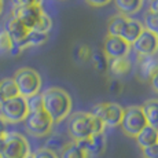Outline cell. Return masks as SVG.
Segmentation results:
<instances>
[{"label": "cell", "instance_id": "cell-1", "mask_svg": "<svg viewBox=\"0 0 158 158\" xmlns=\"http://www.w3.org/2000/svg\"><path fill=\"white\" fill-rule=\"evenodd\" d=\"M105 124L98 117L84 111L73 113L68 123V132L73 142L87 140L94 135L105 133Z\"/></svg>", "mask_w": 158, "mask_h": 158}, {"label": "cell", "instance_id": "cell-2", "mask_svg": "<svg viewBox=\"0 0 158 158\" xmlns=\"http://www.w3.org/2000/svg\"><path fill=\"white\" fill-rule=\"evenodd\" d=\"M43 110L55 123H60L72 111V98L65 89L59 87H50L41 94Z\"/></svg>", "mask_w": 158, "mask_h": 158}, {"label": "cell", "instance_id": "cell-3", "mask_svg": "<svg viewBox=\"0 0 158 158\" xmlns=\"http://www.w3.org/2000/svg\"><path fill=\"white\" fill-rule=\"evenodd\" d=\"M14 81L18 88V92L23 98H29L36 94H40L41 89V77L37 70L32 68H21L14 73Z\"/></svg>", "mask_w": 158, "mask_h": 158}, {"label": "cell", "instance_id": "cell-4", "mask_svg": "<svg viewBox=\"0 0 158 158\" xmlns=\"http://www.w3.org/2000/svg\"><path fill=\"white\" fill-rule=\"evenodd\" d=\"M29 110L26 105V98L18 95L15 98L6 99L0 102V117L10 124H18L25 121Z\"/></svg>", "mask_w": 158, "mask_h": 158}, {"label": "cell", "instance_id": "cell-5", "mask_svg": "<svg viewBox=\"0 0 158 158\" xmlns=\"http://www.w3.org/2000/svg\"><path fill=\"white\" fill-rule=\"evenodd\" d=\"M120 127L127 136L136 138L140 131L147 127V121L140 106H129L124 109V115Z\"/></svg>", "mask_w": 158, "mask_h": 158}, {"label": "cell", "instance_id": "cell-6", "mask_svg": "<svg viewBox=\"0 0 158 158\" xmlns=\"http://www.w3.org/2000/svg\"><path fill=\"white\" fill-rule=\"evenodd\" d=\"M89 113L98 117L105 124V127L114 128L121 124L124 115V107L114 102H102L92 106Z\"/></svg>", "mask_w": 158, "mask_h": 158}, {"label": "cell", "instance_id": "cell-7", "mask_svg": "<svg viewBox=\"0 0 158 158\" xmlns=\"http://www.w3.org/2000/svg\"><path fill=\"white\" fill-rule=\"evenodd\" d=\"M29 154L32 153L28 139L18 132H7L0 158H26Z\"/></svg>", "mask_w": 158, "mask_h": 158}, {"label": "cell", "instance_id": "cell-8", "mask_svg": "<svg viewBox=\"0 0 158 158\" xmlns=\"http://www.w3.org/2000/svg\"><path fill=\"white\" fill-rule=\"evenodd\" d=\"M23 123H25V129L36 138H43V136L50 135L54 127V121L44 110L29 113Z\"/></svg>", "mask_w": 158, "mask_h": 158}, {"label": "cell", "instance_id": "cell-9", "mask_svg": "<svg viewBox=\"0 0 158 158\" xmlns=\"http://www.w3.org/2000/svg\"><path fill=\"white\" fill-rule=\"evenodd\" d=\"M131 48L136 51L138 56H150L158 52V36L154 33L148 32V30H143L135 43L131 45Z\"/></svg>", "mask_w": 158, "mask_h": 158}, {"label": "cell", "instance_id": "cell-10", "mask_svg": "<svg viewBox=\"0 0 158 158\" xmlns=\"http://www.w3.org/2000/svg\"><path fill=\"white\" fill-rule=\"evenodd\" d=\"M103 52L107 59H118V58H127L131 52V44L125 40L115 36H107L103 44Z\"/></svg>", "mask_w": 158, "mask_h": 158}, {"label": "cell", "instance_id": "cell-11", "mask_svg": "<svg viewBox=\"0 0 158 158\" xmlns=\"http://www.w3.org/2000/svg\"><path fill=\"white\" fill-rule=\"evenodd\" d=\"M89 157H99L105 153L106 147H107V138L105 133H99V135L91 136L87 140L76 142Z\"/></svg>", "mask_w": 158, "mask_h": 158}, {"label": "cell", "instance_id": "cell-12", "mask_svg": "<svg viewBox=\"0 0 158 158\" xmlns=\"http://www.w3.org/2000/svg\"><path fill=\"white\" fill-rule=\"evenodd\" d=\"M41 6H32V7H23V8H14L13 15L17 19H19L29 30H32L39 22L41 14H43Z\"/></svg>", "mask_w": 158, "mask_h": 158}, {"label": "cell", "instance_id": "cell-13", "mask_svg": "<svg viewBox=\"0 0 158 158\" xmlns=\"http://www.w3.org/2000/svg\"><path fill=\"white\" fill-rule=\"evenodd\" d=\"M4 30L7 32V35L10 36L13 44H18V43H21V41H23L29 33V29L26 28L19 19H17L14 15L6 22Z\"/></svg>", "mask_w": 158, "mask_h": 158}, {"label": "cell", "instance_id": "cell-14", "mask_svg": "<svg viewBox=\"0 0 158 158\" xmlns=\"http://www.w3.org/2000/svg\"><path fill=\"white\" fill-rule=\"evenodd\" d=\"M139 62V76L143 80H150L151 76L158 72V54L150 56H138Z\"/></svg>", "mask_w": 158, "mask_h": 158}, {"label": "cell", "instance_id": "cell-15", "mask_svg": "<svg viewBox=\"0 0 158 158\" xmlns=\"http://www.w3.org/2000/svg\"><path fill=\"white\" fill-rule=\"evenodd\" d=\"M143 30H144V28H143L140 21L128 17V21H127V23H125V26H124L123 32H121L120 37L123 39V40H125L128 44L132 45L135 43L136 39L140 36V33L143 32Z\"/></svg>", "mask_w": 158, "mask_h": 158}, {"label": "cell", "instance_id": "cell-16", "mask_svg": "<svg viewBox=\"0 0 158 158\" xmlns=\"http://www.w3.org/2000/svg\"><path fill=\"white\" fill-rule=\"evenodd\" d=\"M109 72L113 74L114 78H121L129 74L132 70V62L127 58H118V59H110L109 60Z\"/></svg>", "mask_w": 158, "mask_h": 158}, {"label": "cell", "instance_id": "cell-17", "mask_svg": "<svg viewBox=\"0 0 158 158\" xmlns=\"http://www.w3.org/2000/svg\"><path fill=\"white\" fill-rule=\"evenodd\" d=\"M147 125L158 129V99H148L140 106Z\"/></svg>", "mask_w": 158, "mask_h": 158}, {"label": "cell", "instance_id": "cell-18", "mask_svg": "<svg viewBox=\"0 0 158 158\" xmlns=\"http://www.w3.org/2000/svg\"><path fill=\"white\" fill-rule=\"evenodd\" d=\"M135 139H136V143H138V146L140 148H146V147H148V146H153L157 143L158 129L147 125L144 129L140 131V133H139Z\"/></svg>", "mask_w": 158, "mask_h": 158}, {"label": "cell", "instance_id": "cell-19", "mask_svg": "<svg viewBox=\"0 0 158 158\" xmlns=\"http://www.w3.org/2000/svg\"><path fill=\"white\" fill-rule=\"evenodd\" d=\"M114 3L120 14L125 15V17L139 13L143 6V0H114Z\"/></svg>", "mask_w": 158, "mask_h": 158}, {"label": "cell", "instance_id": "cell-20", "mask_svg": "<svg viewBox=\"0 0 158 158\" xmlns=\"http://www.w3.org/2000/svg\"><path fill=\"white\" fill-rule=\"evenodd\" d=\"M127 21H128V17H125V15H123V14H117V15H114V17H111L107 23V36L120 37Z\"/></svg>", "mask_w": 158, "mask_h": 158}, {"label": "cell", "instance_id": "cell-21", "mask_svg": "<svg viewBox=\"0 0 158 158\" xmlns=\"http://www.w3.org/2000/svg\"><path fill=\"white\" fill-rule=\"evenodd\" d=\"M18 95H19V92H18V88L15 85L14 78L7 77L0 80V98H2V101L15 98Z\"/></svg>", "mask_w": 158, "mask_h": 158}, {"label": "cell", "instance_id": "cell-22", "mask_svg": "<svg viewBox=\"0 0 158 158\" xmlns=\"http://www.w3.org/2000/svg\"><path fill=\"white\" fill-rule=\"evenodd\" d=\"M59 158H91L76 142H69L60 151Z\"/></svg>", "mask_w": 158, "mask_h": 158}, {"label": "cell", "instance_id": "cell-23", "mask_svg": "<svg viewBox=\"0 0 158 158\" xmlns=\"http://www.w3.org/2000/svg\"><path fill=\"white\" fill-rule=\"evenodd\" d=\"M91 62H92L95 70L99 73H105L109 69V59L103 51H99V50L94 51L91 54Z\"/></svg>", "mask_w": 158, "mask_h": 158}, {"label": "cell", "instance_id": "cell-24", "mask_svg": "<svg viewBox=\"0 0 158 158\" xmlns=\"http://www.w3.org/2000/svg\"><path fill=\"white\" fill-rule=\"evenodd\" d=\"M142 25H143V28L146 30H148V32L158 36V14L147 11V13L144 14L143 23H142Z\"/></svg>", "mask_w": 158, "mask_h": 158}, {"label": "cell", "instance_id": "cell-25", "mask_svg": "<svg viewBox=\"0 0 158 158\" xmlns=\"http://www.w3.org/2000/svg\"><path fill=\"white\" fill-rule=\"evenodd\" d=\"M65 144H66V142L63 140L62 136L54 135V136H51V138L47 140V143H45V148H47V150L54 151V153L56 154V153H60V151L63 150Z\"/></svg>", "mask_w": 158, "mask_h": 158}, {"label": "cell", "instance_id": "cell-26", "mask_svg": "<svg viewBox=\"0 0 158 158\" xmlns=\"http://www.w3.org/2000/svg\"><path fill=\"white\" fill-rule=\"evenodd\" d=\"M51 29H52V19H51V17L47 13H43L39 22L36 23V26L32 30H36V32H40V33H47L48 35V32Z\"/></svg>", "mask_w": 158, "mask_h": 158}, {"label": "cell", "instance_id": "cell-27", "mask_svg": "<svg viewBox=\"0 0 158 158\" xmlns=\"http://www.w3.org/2000/svg\"><path fill=\"white\" fill-rule=\"evenodd\" d=\"M91 54H92V51H91V48L88 47V45L80 44L74 48L73 56H74V59L77 60V62H87V60L91 59Z\"/></svg>", "mask_w": 158, "mask_h": 158}, {"label": "cell", "instance_id": "cell-28", "mask_svg": "<svg viewBox=\"0 0 158 158\" xmlns=\"http://www.w3.org/2000/svg\"><path fill=\"white\" fill-rule=\"evenodd\" d=\"M26 105H28L29 113L43 110V96H41V94H36V95L26 98Z\"/></svg>", "mask_w": 158, "mask_h": 158}, {"label": "cell", "instance_id": "cell-29", "mask_svg": "<svg viewBox=\"0 0 158 158\" xmlns=\"http://www.w3.org/2000/svg\"><path fill=\"white\" fill-rule=\"evenodd\" d=\"M13 50V41H11L10 36L7 35L4 29L0 30V55L4 54H10Z\"/></svg>", "mask_w": 158, "mask_h": 158}, {"label": "cell", "instance_id": "cell-30", "mask_svg": "<svg viewBox=\"0 0 158 158\" xmlns=\"http://www.w3.org/2000/svg\"><path fill=\"white\" fill-rule=\"evenodd\" d=\"M43 0H11L14 8H23V7H32V6H41Z\"/></svg>", "mask_w": 158, "mask_h": 158}, {"label": "cell", "instance_id": "cell-31", "mask_svg": "<svg viewBox=\"0 0 158 158\" xmlns=\"http://www.w3.org/2000/svg\"><path fill=\"white\" fill-rule=\"evenodd\" d=\"M32 156H33V158H59L58 157V154H55L54 151H51V150H47L45 147L37 148Z\"/></svg>", "mask_w": 158, "mask_h": 158}, {"label": "cell", "instance_id": "cell-32", "mask_svg": "<svg viewBox=\"0 0 158 158\" xmlns=\"http://www.w3.org/2000/svg\"><path fill=\"white\" fill-rule=\"evenodd\" d=\"M142 153H143V158H158V144L156 143L146 148H142Z\"/></svg>", "mask_w": 158, "mask_h": 158}, {"label": "cell", "instance_id": "cell-33", "mask_svg": "<svg viewBox=\"0 0 158 158\" xmlns=\"http://www.w3.org/2000/svg\"><path fill=\"white\" fill-rule=\"evenodd\" d=\"M121 89H123V84H121L120 80H117V78H113V80L110 81V91L113 94H121Z\"/></svg>", "mask_w": 158, "mask_h": 158}, {"label": "cell", "instance_id": "cell-34", "mask_svg": "<svg viewBox=\"0 0 158 158\" xmlns=\"http://www.w3.org/2000/svg\"><path fill=\"white\" fill-rule=\"evenodd\" d=\"M85 2L92 7H103V6L109 4L111 0H85Z\"/></svg>", "mask_w": 158, "mask_h": 158}, {"label": "cell", "instance_id": "cell-35", "mask_svg": "<svg viewBox=\"0 0 158 158\" xmlns=\"http://www.w3.org/2000/svg\"><path fill=\"white\" fill-rule=\"evenodd\" d=\"M148 83H150L151 88L158 94V72H156L153 76H151V78L148 80Z\"/></svg>", "mask_w": 158, "mask_h": 158}, {"label": "cell", "instance_id": "cell-36", "mask_svg": "<svg viewBox=\"0 0 158 158\" xmlns=\"http://www.w3.org/2000/svg\"><path fill=\"white\" fill-rule=\"evenodd\" d=\"M148 11L158 14V0H148Z\"/></svg>", "mask_w": 158, "mask_h": 158}, {"label": "cell", "instance_id": "cell-37", "mask_svg": "<svg viewBox=\"0 0 158 158\" xmlns=\"http://www.w3.org/2000/svg\"><path fill=\"white\" fill-rule=\"evenodd\" d=\"M6 133H7V123L0 117V138L6 136Z\"/></svg>", "mask_w": 158, "mask_h": 158}, {"label": "cell", "instance_id": "cell-38", "mask_svg": "<svg viewBox=\"0 0 158 158\" xmlns=\"http://www.w3.org/2000/svg\"><path fill=\"white\" fill-rule=\"evenodd\" d=\"M7 135V133H6ZM4 144H6V136H3V138H0V154H2L3 148H4Z\"/></svg>", "mask_w": 158, "mask_h": 158}, {"label": "cell", "instance_id": "cell-39", "mask_svg": "<svg viewBox=\"0 0 158 158\" xmlns=\"http://www.w3.org/2000/svg\"><path fill=\"white\" fill-rule=\"evenodd\" d=\"M3 8H4V0H0V15L3 13Z\"/></svg>", "mask_w": 158, "mask_h": 158}, {"label": "cell", "instance_id": "cell-40", "mask_svg": "<svg viewBox=\"0 0 158 158\" xmlns=\"http://www.w3.org/2000/svg\"><path fill=\"white\" fill-rule=\"evenodd\" d=\"M26 158H33V156H32V154H29V156L26 157Z\"/></svg>", "mask_w": 158, "mask_h": 158}, {"label": "cell", "instance_id": "cell-41", "mask_svg": "<svg viewBox=\"0 0 158 158\" xmlns=\"http://www.w3.org/2000/svg\"><path fill=\"white\" fill-rule=\"evenodd\" d=\"M157 144H158V139H157Z\"/></svg>", "mask_w": 158, "mask_h": 158}]
</instances>
